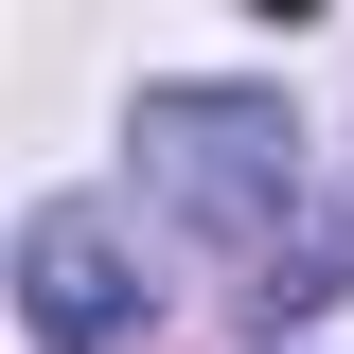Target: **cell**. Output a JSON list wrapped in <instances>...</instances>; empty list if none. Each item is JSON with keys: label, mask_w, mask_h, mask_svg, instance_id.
<instances>
[{"label": "cell", "mask_w": 354, "mask_h": 354, "mask_svg": "<svg viewBox=\"0 0 354 354\" xmlns=\"http://www.w3.org/2000/svg\"><path fill=\"white\" fill-rule=\"evenodd\" d=\"M142 177H160L177 213L213 230L248 266V301H337L354 283V177H301V124L266 106V88H142Z\"/></svg>", "instance_id": "6da1fadb"}, {"label": "cell", "mask_w": 354, "mask_h": 354, "mask_svg": "<svg viewBox=\"0 0 354 354\" xmlns=\"http://www.w3.org/2000/svg\"><path fill=\"white\" fill-rule=\"evenodd\" d=\"M18 319H36V337L53 354H106V337H124V230H106V213H88V195H53V213H18Z\"/></svg>", "instance_id": "7a4b0ae2"}]
</instances>
